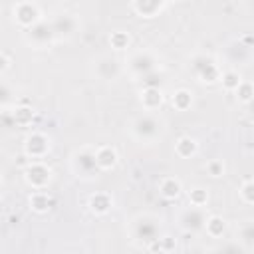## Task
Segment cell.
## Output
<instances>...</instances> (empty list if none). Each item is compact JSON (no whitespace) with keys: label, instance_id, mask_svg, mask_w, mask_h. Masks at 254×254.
Returning <instances> with one entry per match:
<instances>
[{"label":"cell","instance_id":"13","mask_svg":"<svg viewBox=\"0 0 254 254\" xmlns=\"http://www.w3.org/2000/svg\"><path fill=\"white\" fill-rule=\"evenodd\" d=\"M141 101L147 109H155L161 105L163 97H161V89L159 87H145L143 93H141Z\"/></svg>","mask_w":254,"mask_h":254},{"label":"cell","instance_id":"20","mask_svg":"<svg viewBox=\"0 0 254 254\" xmlns=\"http://www.w3.org/2000/svg\"><path fill=\"white\" fill-rule=\"evenodd\" d=\"M89 206H91L93 212H105L111 206V200H109L107 194H95V196H91Z\"/></svg>","mask_w":254,"mask_h":254},{"label":"cell","instance_id":"29","mask_svg":"<svg viewBox=\"0 0 254 254\" xmlns=\"http://www.w3.org/2000/svg\"><path fill=\"white\" fill-rule=\"evenodd\" d=\"M206 169H208V173H210L212 177H220L222 171H224V165H222V161H212V163L206 165Z\"/></svg>","mask_w":254,"mask_h":254},{"label":"cell","instance_id":"9","mask_svg":"<svg viewBox=\"0 0 254 254\" xmlns=\"http://www.w3.org/2000/svg\"><path fill=\"white\" fill-rule=\"evenodd\" d=\"M192 69H194V73H196L202 81H216L218 75H220V71H218L214 60H212V58H206V56H198V58H194V62H192Z\"/></svg>","mask_w":254,"mask_h":254},{"label":"cell","instance_id":"11","mask_svg":"<svg viewBox=\"0 0 254 254\" xmlns=\"http://www.w3.org/2000/svg\"><path fill=\"white\" fill-rule=\"evenodd\" d=\"M26 181L36 187V189H42L48 181H50V169L42 163H32L28 169H26Z\"/></svg>","mask_w":254,"mask_h":254},{"label":"cell","instance_id":"8","mask_svg":"<svg viewBox=\"0 0 254 254\" xmlns=\"http://www.w3.org/2000/svg\"><path fill=\"white\" fill-rule=\"evenodd\" d=\"M95 73L99 79L103 81H111V79H117L119 73H121V64L117 58H111V56H103L95 62Z\"/></svg>","mask_w":254,"mask_h":254},{"label":"cell","instance_id":"17","mask_svg":"<svg viewBox=\"0 0 254 254\" xmlns=\"http://www.w3.org/2000/svg\"><path fill=\"white\" fill-rule=\"evenodd\" d=\"M206 232L210 234V236H222V232H224V228H226V222H224V218H218V216H210L208 220H206Z\"/></svg>","mask_w":254,"mask_h":254},{"label":"cell","instance_id":"14","mask_svg":"<svg viewBox=\"0 0 254 254\" xmlns=\"http://www.w3.org/2000/svg\"><path fill=\"white\" fill-rule=\"evenodd\" d=\"M95 159H97L99 169H109V167L115 165L117 155H115V151H113L111 147H101V149L95 151Z\"/></svg>","mask_w":254,"mask_h":254},{"label":"cell","instance_id":"21","mask_svg":"<svg viewBox=\"0 0 254 254\" xmlns=\"http://www.w3.org/2000/svg\"><path fill=\"white\" fill-rule=\"evenodd\" d=\"M196 151V143L190 139V137H181L179 143H177V153L183 155V157H189Z\"/></svg>","mask_w":254,"mask_h":254},{"label":"cell","instance_id":"25","mask_svg":"<svg viewBox=\"0 0 254 254\" xmlns=\"http://www.w3.org/2000/svg\"><path fill=\"white\" fill-rule=\"evenodd\" d=\"M236 93H238V97H240L242 101H250V99H254V85H252V83L242 81V83L238 85Z\"/></svg>","mask_w":254,"mask_h":254},{"label":"cell","instance_id":"7","mask_svg":"<svg viewBox=\"0 0 254 254\" xmlns=\"http://www.w3.org/2000/svg\"><path fill=\"white\" fill-rule=\"evenodd\" d=\"M12 14H14V20L26 28H32L34 24L40 22V10L36 4L32 2H20L12 8Z\"/></svg>","mask_w":254,"mask_h":254},{"label":"cell","instance_id":"1","mask_svg":"<svg viewBox=\"0 0 254 254\" xmlns=\"http://www.w3.org/2000/svg\"><path fill=\"white\" fill-rule=\"evenodd\" d=\"M131 232H133V238L141 244H151L155 240H161V224H159V218L151 216V214H141L133 220V226H131Z\"/></svg>","mask_w":254,"mask_h":254},{"label":"cell","instance_id":"26","mask_svg":"<svg viewBox=\"0 0 254 254\" xmlns=\"http://www.w3.org/2000/svg\"><path fill=\"white\" fill-rule=\"evenodd\" d=\"M206 190H202V189H194V190H190V204L192 206H202V204H206Z\"/></svg>","mask_w":254,"mask_h":254},{"label":"cell","instance_id":"23","mask_svg":"<svg viewBox=\"0 0 254 254\" xmlns=\"http://www.w3.org/2000/svg\"><path fill=\"white\" fill-rule=\"evenodd\" d=\"M173 105H175L177 109H187V107L190 105V93L185 91V89L177 91L175 97H173Z\"/></svg>","mask_w":254,"mask_h":254},{"label":"cell","instance_id":"16","mask_svg":"<svg viewBox=\"0 0 254 254\" xmlns=\"http://www.w3.org/2000/svg\"><path fill=\"white\" fill-rule=\"evenodd\" d=\"M163 6H165V4H161V2H133V8H135L141 16H147V18L155 16L157 12H161Z\"/></svg>","mask_w":254,"mask_h":254},{"label":"cell","instance_id":"3","mask_svg":"<svg viewBox=\"0 0 254 254\" xmlns=\"http://www.w3.org/2000/svg\"><path fill=\"white\" fill-rule=\"evenodd\" d=\"M56 38V34H54V28H52V24H48V22H44V20H40L38 24H34L32 28H28V32H26V40L32 44V46H36V48H46V46H50V42Z\"/></svg>","mask_w":254,"mask_h":254},{"label":"cell","instance_id":"6","mask_svg":"<svg viewBox=\"0 0 254 254\" xmlns=\"http://www.w3.org/2000/svg\"><path fill=\"white\" fill-rule=\"evenodd\" d=\"M206 220H208V216L202 206H190L181 214V226L189 232L202 230L206 226Z\"/></svg>","mask_w":254,"mask_h":254},{"label":"cell","instance_id":"15","mask_svg":"<svg viewBox=\"0 0 254 254\" xmlns=\"http://www.w3.org/2000/svg\"><path fill=\"white\" fill-rule=\"evenodd\" d=\"M159 192L165 198H177L181 192V183L177 179H163L159 185Z\"/></svg>","mask_w":254,"mask_h":254},{"label":"cell","instance_id":"10","mask_svg":"<svg viewBox=\"0 0 254 254\" xmlns=\"http://www.w3.org/2000/svg\"><path fill=\"white\" fill-rule=\"evenodd\" d=\"M52 28H54V34L60 36V38H67L75 32L77 28V20L71 16V14H58L52 22Z\"/></svg>","mask_w":254,"mask_h":254},{"label":"cell","instance_id":"28","mask_svg":"<svg viewBox=\"0 0 254 254\" xmlns=\"http://www.w3.org/2000/svg\"><path fill=\"white\" fill-rule=\"evenodd\" d=\"M240 194H242V198H244L246 202H254V181L244 183L242 189H240Z\"/></svg>","mask_w":254,"mask_h":254},{"label":"cell","instance_id":"30","mask_svg":"<svg viewBox=\"0 0 254 254\" xmlns=\"http://www.w3.org/2000/svg\"><path fill=\"white\" fill-rule=\"evenodd\" d=\"M185 254H206V252H204L200 246H190V248L185 250Z\"/></svg>","mask_w":254,"mask_h":254},{"label":"cell","instance_id":"5","mask_svg":"<svg viewBox=\"0 0 254 254\" xmlns=\"http://www.w3.org/2000/svg\"><path fill=\"white\" fill-rule=\"evenodd\" d=\"M157 67V60L149 52H137L129 60V69L141 77H149Z\"/></svg>","mask_w":254,"mask_h":254},{"label":"cell","instance_id":"27","mask_svg":"<svg viewBox=\"0 0 254 254\" xmlns=\"http://www.w3.org/2000/svg\"><path fill=\"white\" fill-rule=\"evenodd\" d=\"M111 44H113L117 50H123V48L129 44V36L123 34V32H115V34L111 36Z\"/></svg>","mask_w":254,"mask_h":254},{"label":"cell","instance_id":"22","mask_svg":"<svg viewBox=\"0 0 254 254\" xmlns=\"http://www.w3.org/2000/svg\"><path fill=\"white\" fill-rule=\"evenodd\" d=\"M222 83H224V87L226 89H238V85L242 83V79H240V75H238V71H234V69H230V71H226V73H222Z\"/></svg>","mask_w":254,"mask_h":254},{"label":"cell","instance_id":"24","mask_svg":"<svg viewBox=\"0 0 254 254\" xmlns=\"http://www.w3.org/2000/svg\"><path fill=\"white\" fill-rule=\"evenodd\" d=\"M30 204L36 208V210H46L48 206H50V198H48V194H44V192H36L32 198H30Z\"/></svg>","mask_w":254,"mask_h":254},{"label":"cell","instance_id":"2","mask_svg":"<svg viewBox=\"0 0 254 254\" xmlns=\"http://www.w3.org/2000/svg\"><path fill=\"white\" fill-rule=\"evenodd\" d=\"M131 131H133V135H135L139 141H153V139H157V137L161 135L163 125H161V121H159L155 115L145 113V115H141V117H137V119L133 121Z\"/></svg>","mask_w":254,"mask_h":254},{"label":"cell","instance_id":"18","mask_svg":"<svg viewBox=\"0 0 254 254\" xmlns=\"http://www.w3.org/2000/svg\"><path fill=\"white\" fill-rule=\"evenodd\" d=\"M238 238L242 244H254V220H246L240 224Z\"/></svg>","mask_w":254,"mask_h":254},{"label":"cell","instance_id":"4","mask_svg":"<svg viewBox=\"0 0 254 254\" xmlns=\"http://www.w3.org/2000/svg\"><path fill=\"white\" fill-rule=\"evenodd\" d=\"M71 167H73V171H75L77 175H81V177H91V175L97 173V169H99L97 159H95V151H87V149L77 151V153L73 155V159H71Z\"/></svg>","mask_w":254,"mask_h":254},{"label":"cell","instance_id":"19","mask_svg":"<svg viewBox=\"0 0 254 254\" xmlns=\"http://www.w3.org/2000/svg\"><path fill=\"white\" fill-rule=\"evenodd\" d=\"M212 254H244V248H242V244L230 240V242L218 244V246L212 250Z\"/></svg>","mask_w":254,"mask_h":254},{"label":"cell","instance_id":"12","mask_svg":"<svg viewBox=\"0 0 254 254\" xmlns=\"http://www.w3.org/2000/svg\"><path fill=\"white\" fill-rule=\"evenodd\" d=\"M48 149H50V141H48V137L42 135V133H34V135H30V137L26 139V153H28L32 159L42 157Z\"/></svg>","mask_w":254,"mask_h":254}]
</instances>
